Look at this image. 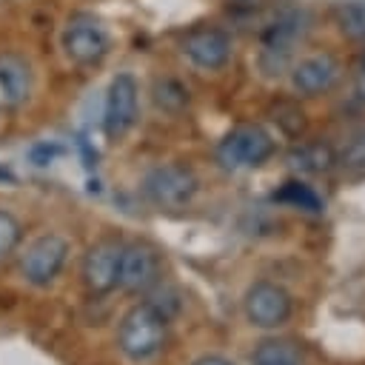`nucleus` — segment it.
Returning <instances> with one entry per match:
<instances>
[{"instance_id":"22","label":"nucleus","mask_w":365,"mask_h":365,"mask_svg":"<svg viewBox=\"0 0 365 365\" xmlns=\"http://www.w3.org/2000/svg\"><path fill=\"white\" fill-rule=\"evenodd\" d=\"M354 88H356L359 100H365V57L359 60V68H356V77H354Z\"/></svg>"},{"instance_id":"9","label":"nucleus","mask_w":365,"mask_h":365,"mask_svg":"<svg viewBox=\"0 0 365 365\" xmlns=\"http://www.w3.org/2000/svg\"><path fill=\"white\" fill-rule=\"evenodd\" d=\"M163 279V262L160 254L145 245V242H131L123 245V257H120V288L128 294H151L154 288H160Z\"/></svg>"},{"instance_id":"21","label":"nucleus","mask_w":365,"mask_h":365,"mask_svg":"<svg viewBox=\"0 0 365 365\" xmlns=\"http://www.w3.org/2000/svg\"><path fill=\"white\" fill-rule=\"evenodd\" d=\"M191 365H237V362L228 356H220V354H205V356H197Z\"/></svg>"},{"instance_id":"19","label":"nucleus","mask_w":365,"mask_h":365,"mask_svg":"<svg viewBox=\"0 0 365 365\" xmlns=\"http://www.w3.org/2000/svg\"><path fill=\"white\" fill-rule=\"evenodd\" d=\"M154 103L165 111H180L188 103V91L177 80H157L154 86Z\"/></svg>"},{"instance_id":"3","label":"nucleus","mask_w":365,"mask_h":365,"mask_svg":"<svg viewBox=\"0 0 365 365\" xmlns=\"http://www.w3.org/2000/svg\"><path fill=\"white\" fill-rule=\"evenodd\" d=\"M271 154H274V137L257 123H242L217 143V163L225 171L259 168L265 160H271Z\"/></svg>"},{"instance_id":"17","label":"nucleus","mask_w":365,"mask_h":365,"mask_svg":"<svg viewBox=\"0 0 365 365\" xmlns=\"http://www.w3.org/2000/svg\"><path fill=\"white\" fill-rule=\"evenodd\" d=\"M339 31L348 40H365V0H345L334 11Z\"/></svg>"},{"instance_id":"16","label":"nucleus","mask_w":365,"mask_h":365,"mask_svg":"<svg viewBox=\"0 0 365 365\" xmlns=\"http://www.w3.org/2000/svg\"><path fill=\"white\" fill-rule=\"evenodd\" d=\"M251 365H302V359H299V348L291 339L271 336L254 348Z\"/></svg>"},{"instance_id":"2","label":"nucleus","mask_w":365,"mask_h":365,"mask_svg":"<svg viewBox=\"0 0 365 365\" xmlns=\"http://www.w3.org/2000/svg\"><path fill=\"white\" fill-rule=\"evenodd\" d=\"M308 31V14L305 11H285L282 17H277L262 40H259V71L265 77H279L291 68L294 51L302 43Z\"/></svg>"},{"instance_id":"8","label":"nucleus","mask_w":365,"mask_h":365,"mask_svg":"<svg viewBox=\"0 0 365 365\" xmlns=\"http://www.w3.org/2000/svg\"><path fill=\"white\" fill-rule=\"evenodd\" d=\"M66 259H68V240L60 234H40L26 245L20 257V274L29 285L46 288L60 277Z\"/></svg>"},{"instance_id":"6","label":"nucleus","mask_w":365,"mask_h":365,"mask_svg":"<svg viewBox=\"0 0 365 365\" xmlns=\"http://www.w3.org/2000/svg\"><path fill=\"white\" fill-rule=\"evenodd\" d=\"M140 114V83L131 71H120L117 77H111L108 91H106V103H103V131L111 143L123 140Z\"/></svg>"},{"instance_id":"7","label":"nucleus","mask_w":365,"mask_h":365,"mask_svg":"<svg viewBox=\"0 0 365 365\" xmlns=\"http://www.w3.org/2000/svg\"><path fill=\"white\" fill-rule=\"evenodd\" d=\"M242 311H245V319L254 328L274 331V328H282L291 319L294 302H291V294L279 282L259 279V282H251L245 288V294H242Z\"/></svg>"},{"instance_id":"1","label":"nucleus","mask_w":365,"mask_h":365,"mask_svg":"<svg viewBox=\"0 0 365 365\" xmlns=\"http://www.w3.org/2000/svg\"><path fill=\"white\" fill-rule=\"evenodd\" d=\"M165 322L168 317L151 302H137L131 305L120 325H117V348L125 359L131 362H148L154 359L163 345H165Z\"/></svg>"},{"instance_id":"10","label":"nucleus","mask_w":365,"mask_h":365,"mask_svg":"<svg viewBox=\"0 0 365 365\" xmlns=\"http://www.w3.org/2000/svg\"><path fill=\"white\" fill-rule=\"evenodd\" d=\"M120 257H123V245L111 242V240H103V242H97L86 251L83 265H80V277H83V285H86L88 294L106 297L117 288V282H120Z\"/></svg>"},{"instance_id":"15","label":"nucleus","mask_w":365,"mask_h":365,"mask_svg":"<svg viewBox=\"0 0 365 365\" xmlns=\"http://www.w3.org/2000/svg\"><path fill=\"white\" fill-rule=\"evenodd\" d=\"M274 200L282 202V205H291V208H297V211H308V214H322V208H325L322 197H319L308 182H302V180H288V182H282V188L274 191Z\"/></svg>"},{"instance_id":"12","label":"nucleus","mask_w":365,"mask_h":365,"mask_svg":"<svg viewBox=\"0 0 365 365\" xmlns=\"http://www.w3.org/2000/svg\"><path fill=\"white\" fill-rule=\"evenodd\" d=\"M336 80H339V60L328 51L308 54V57H302L299 63L291 66V86L302 97L325 94Z\"/></svg>"},{"instance_id":"4","label":"nucleus","mask_w":365,"mask_h":365,"mask_svg":"<svg viewBox=\"0 0 365 365\" xmlns=\"http://www.w3.org/2000/svg\"><path fill=\"white\" fill-rule=\"evenodd\" d=\"M60 46H63V54L74 63V66H100L103 57L108 54L111 48V37L106 31V26L88 14V11H80V14H71L66 29H63V37H60Z\"/></svg>"},{"instance_id":"18","label":"nucleus","mask_w":365,"mask_h":365,"mask_svg":"<svg viewBox=\"0 0 365 365\" xmlns=\"http://www.w3.org/2000/svg\"><path fill=\"white\" fill-rule=\"evenodd\" d=\"M20 240H23V225H20V220H17L11 211L0 208V262H6V259L17 251Z\"/></svg>"},{"instance_id":"13","label":"nucleus","mask_w":365,"mask_h":365,"mask_svg":"<svg viewBox=\"0 0 365 365\" xmlns=\"http://www.w3.org/2000/svg\"><path fill=\"white\" fill-rule=\"evenodd\" d=\"M31 86H34V74L31 66L20 57V54H0V103L9 108L23 106L31 97Z\"/></svg>"},{"instance_id":"14","label":"nucleus","mask_w":365,"mask_h":365,"mask_svg":"<svg viewBox=\"0 0 365 365\" xmlns=\"http://www.w3.org/2000/svg\"><path fill=\"white\" fill-rule=\"evenodd\" d=\"M336 163V154L325 143H299L288 154V165L299 174H325Z\"/></svg>"},{"instance_id":"5","label":"nucleus","mask_w":365,"mask_h":365,"mask_svg":"<svg viewBox=\"0 0 365 365\" xmlns=\"http://www.w3.org/2000/svg\"><path fill=\"white\" fill-rule=\"evenodd\" d=\"M197 188H200L197 174L182 163L154 165L143 177V194L157 208H182V205H188L194 200Z\"/></svg>"},{"instance_id":"11","label":"nucleus","mask_w":365,"mask_h":365,"mask_svg":"<svg viewBox=\"0 0 365 365\" xmlns=\"http://www.w3.org/2000/svg\"><path fill=\"white\" fill-rule=\"evenodd\" d=\"M182 54L202 71H217L231 60V37L217 26H197L191 29L182 43Z\"/></svg>"},{"instance_id":"20","label":"nucleus","mask_w":365,"mask_h":365,"mask_svg":"<svg viewBox=\"0 0 365 365\" xmlns=\"http://www.w3.org/2000/svg\"><path fill=\"white\" fill-rule=\"evenodd\" d=\"M339 163H342L345 168H354V171L365 168V131H356V134L345 143V148H342V154H339Z\"/></svg>"}]
</instances>
